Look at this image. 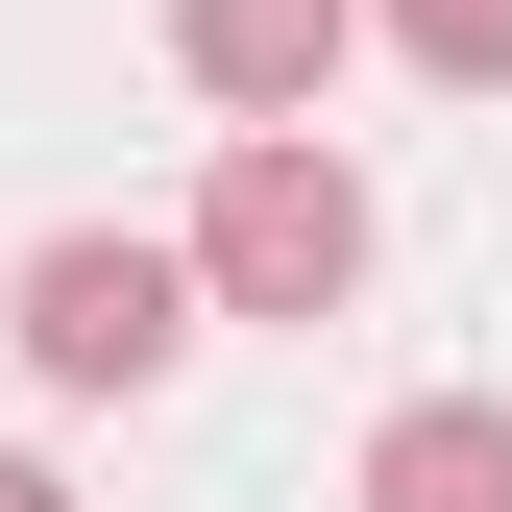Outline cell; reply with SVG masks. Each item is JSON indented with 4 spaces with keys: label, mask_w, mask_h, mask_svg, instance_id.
<instances>
[{
    "label": "cell",
    "mask_w": 512,
    "mask_h": 512,
    "mask_svg": "<svg viewBox=\"0 0 512 512\" xmlns=\"http://www.w3.org/2000/svg\"><path fill=\"white\" fill-rule=\"evenodd\" d=\"M196 317H342L366 293V171L317 147V122H244V147L196 171Z\"/></svg>",
    "instance_id": "6da1fadb"
},
{
    "label": "cell",
    "mask_w": 512,
    "mask_h": 512,
    "mask_svg": "<svg viewBox=\"0 0 512 512\" xmlns=\"http://www.w3.org/2000/svg\"><path fill=\"white\" fill-rule=\"evenodd\" d=\"M0 342L49 366V391H171V342H196V269H171L147 220H74L0 269Z\"/></svg>",
    "instance_id": "7a4b0ae2"
},
{
    "label": "cell",
    "mask_w": 512,
    "mask_h": 512,
    "mask_svg": "<svg viewBox=\"0 0 512 512\" xmlns=\"http://www.w3.org/2000/svg\"><path fill=\"white\" fill-rule=\"evenodd\" d=\"M342 49H366V0H171V74L220 98V147H244V122H317Z\"/></svg>",
    "instance_id": "3957f363"
},
{
    "label": "cell",
    "mask_w": 512,
    "mask_h": 512,
    "mask_svg": "<svg viewBox=\"0 0 512 512\" xmlns=\"http://www.w3.org/2000/svg\"><path fill=\"white\" fill-rule=\"evenodd\" d=\"M342 512H512V391H415L391 439H366Z\"/></svg>",
    "instance_id": "277c9868"
},
{
    "label": "cell",
    "mask_w": 512,
    "mask_h": 512,
    "mask_svg": "<svg viewBox=\"0 0 512 512\" xmlns=\"http://www.w3.org/2000/svg\"><path fill=\"white\" fill-rule=\"evenodd\" d=\"M366 25H391L439 98H512V0H366Z\"/></svg>",
    "instance_id": "5b68a950"
},
{
    "label": "cell",
    "mask_w": 512,
    "mask_h": 512,
    "mask_svg": "<svg viewBox=\"0 0 512 512\" xmlns=\"http://www.w3.org/2000/svg\"><path fill=\"white\" fill-rule=\"evenodd\" d=\"M0 512H74V488H49V464H0Z\"/></svg>",
    "instance_id": "8992f818"
}]
</instances>
